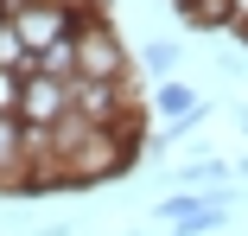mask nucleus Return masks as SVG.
Masks as SVG:
<instances>
[{
    "label": "nucleus",
    "mask_w": 248,
    "mask_h": 236,
    "mask_svg": "<svg viewBox=\"0 0 248 236\" xmlns=\"http://www.w3.org/2000/svg\"><path fill=\"white\" fill-rule=\"evenodd\" d=\"M77 77H89V83H134V58H127V45H121V32L108 26L102 7L77 32Z\"/></svg>",
    "instance_id": "nucleus-1"
},
{
    "label": "nucleus",
    "mask_w": 248,
    "mask_h": 236,
    "mask_svg": "<svg viewBox=\"0 0 248 236\" xmlns=\"http://www.w3.org/2000/svg\"><path fill=\"white\" fill-rule=\"evenodd\" d=\"M64 115H70V83H64V77H26L19 121H26V128H58Z\"/></svg>",
    "instance_id": "nucleus-2"
},
{
    "label": "nucleus",
    "mask_w": 248,
    "mask_h": 236,
    "mask_svg": "<svg viewBox=\"0 0 248 236\" xmlns=\"http://www.w3.org/2000/svg\"><path fill=\"white\" fill-rule=\"evenodd\" d=\"M146 96H153V109H159L166 121H178V115H191V109H204V96H197V89H191L185 77H166V83H153Z\"/></svg>",
    "instance_id": "nucleus-3"
},
{
    "label": "nucleus",
    "mask_w": 248,
    "mask_h": 236,
    "mask_svg": "<svg viewBox=\"0 0 248 236\" xmlns=\"http://www.w3.org/2000/svg\"><path fill=\"white\" fill-rule=\"evenodd\" d=\"M172 185H210V192H223V185H235V166L229 160H191L172 172Z\"/></svg>",
    "instance_id": "nucleus-4"
},
{
    "label": "nucleus",
    "mask_w": 248,
    "mask_h": 236,
    "mask_svg": "<svg viewBox=\"0 0 248 236\" xmlns=\"http://www.w3.org/2000/svg\"><path fill=\"white\" fill-rule=\"evenodd\" d=\"M204 204H210L204 192H166V198L153 204V223H159V230H172V223H185V217H197Z\"/></svg>",
    "instance_id": "nucleus-5"
},
{
    "label": "nucleus",
    "mask_w": 248,
    "mask_h": 236,
    "mask_svg": "<svg viewBox=\"0 0 248 236\" xmlns=\"http://www.w3.org/2000/svg\"><path fill=\"white\" fill-rule=\"evenodd\" d=\"M140 70L153 77V83L178 77V45H172V38H153V45H146V58H140Z\"/></svg>",
    "instance_id": "nucleus-6"
},
{
    "label": "nucleus",
    "mask_w": 248,
    "mask_h": 236,
    "mask_svg": "<svg viewBox=\"0 0 248 236\" xmlns=\"http://www.w3.org/2000/svg\"><path fill=\"white\" fill-rule=\"evenodd\" d=\"M32 64V51H26V38H19V26L0 13V70H26Z\"/></svg>",
    "instance_id": "nucleus-7"
},
{
    "label": "nucleus",
    "mask_w": 248,
    "mask_h": 236,
    "mask_svg": "<svg viewBox=\"0 0 248 236\" xmlns=\"http://www.w3.org/2000/svg\"><path fill=\"white\" fill-rule=\"evenodd\" d=\"M185 19H191V26H210V32H217V26L229 32V0H191Z\"/></svg>",
    "instance_id": "nucleus-8"
},
{
    "label": "nucleus",
    "mask_w": 248,
    "mask_h": 236,
    "mask_svg": "<svg viewBox=\"0 0 248 236\" xmlns=\"http://www.w3.org/2000/svg\"><path fill=\"white\" fill-rule=\"evenodd\" d=\"M26 102V70H0V115H19Z\"/></svg>",
    "instance_id": "nucleus-9"
},
{
    "label": "nucleus",
    "mask_w": 248,
    "mask_h": 236,
    "mask_svg": "<svg viewBox=\"0 0 248 236\" xmlns=\"http://www.w3.org/2000/svg\"><path fill=\"white\" fill-rule=\"evenodd\" d=\"M172 7H178V13H185V7H191V0H172Z\"/></svg>",
    "instance_id": "nucleus-10"
}]
</instances>
